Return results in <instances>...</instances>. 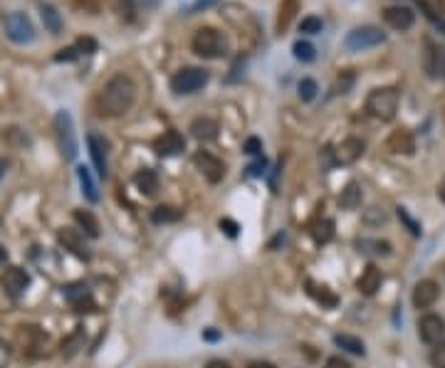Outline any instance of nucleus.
<instances>
[{"label": "nucleus", "instance_id": "obj_21", "mask_svg": "<svg viewBox=\"0 0 445 368\" xmlns=\"http://www.w3.org/2000/svg\"><path fill=\"white\" fill-rule=\"evenodd\" d=\"M299 13V0H282L277 8V23H275V27H277V32L282 35L284 30H287L289 25H292L294 15Z\"/></svg>", "mask_w": 445, "mask_h": 368}, {"label": "nucleus", "instance_id": "obj_9", "mask_svg": "<svg viewBox=\"0 0 445 368\" xmlns=\"http://www.w3.org/2000/svg\"><path fill=\"white\" fill-rule=\"evenodd\" d=\"M193 163H196L198 171L206 176L208 183H220L222 178H225V166H222L220 158H215L213 153L198 151L196 156H193Z\"/></svg>", "mask_w": 445, "mask_h": 368}, {"label": "nucleus", "instance_id": "obj_7", "mask_svg": "<svg viewBox=\"0 0 445 368\" xmlns=\"http://www.w3.org/2000/svg\"><path fill=\"white\" fill-rule=\"evenodd\" d=\"M55 132H57V141H60V151L67 161H75L77 158V137H75V127H72V116L67 111H57L55 116Z\"/></svg>", "mask_w": 445, "mask_h": 368}, {"label": "nucleus", "instance_id": "obj_37", "mask_svg": "<svg viewBox=\"0 0 445 368\" xmlns=\"http://www.w3.org/2000/svg\"><path fill=\"white\" fill-rule=\"evenodd\" d=\"M396 210H399V217H401V222H403V225H406V227H408V230H410V235H415V237H418V235H420V225H418V222L413 220V217L408 215V210H406V208H396Z\"/></svg>", "mask_w": 445, "mask_h": 368}, {"label": "nucleus", "instance_id": "obj_26", "mask_svg": "<svg viewBox=\"0 0 445 368\" xmlns=\"http://www.w3.org/2000/svg\"><path fill=\"white\" fill-rule=\"evenodd\" d=\"M309 232H312L314 242H319V245H324V242H329L334 237V222L329 220V217H322V220H314L312 227H309Z\"/></svg>", "mask_w": 445, "mask_h": 368}, {"label": "nucleus", "instance_id": "obj_4", "mask_svg": "<svg viewBox=\"0 0 445 368\" xmlns=\"http://www.w3.org/2000/svg\"><path fill=\"white\" fill-rule=\"evenodd\" d=\"M208 80H211V72L203 67H183L171 77V89L176 94H196L208 84Z\"/></svg>", "mask_w": 445, "mask_h": 368}, {"label": "nucleus", "instance_id": "obj_8", "mask_svg": "<svg viewBox=\"0 0 445 368\" xmlns=\"http://www.w3.org/2000/svg\"><path fill=\"white\" fill-rule=\"evenodd\" d=\"M445 334V319L438 317V314H423L418 319V336L420 341H425L428 346H435V343L443 341Z\"/></svg>", "mask_w": 445, "mask_h": 368}, {"label": "nucleus", "instance_id": "obj_33", "mask_svg": "<svg viewBox=\"0 0 445 368\" xmlns=\"http://www.w3.org/2000/svg\"><path fill=\"white\" fill-rule=\"evenodd\" d=\"M292 52H294V57H297L299 62H314V57H317V50H314L312 42H302V40L294 42Z\"/></svg>", "mask_w": 445, "mask_h": 368}, {"label": "nucleus", "instance_id": "obj_15", "mask_svg": "<svg viewBox=\"0 0 445 368\" xmlns=\"http://www.w3.org/2000/svg\"><path fill=\"white\" fill-rule=\"evenodd\" d=\"M386 146H389L391 153H403V156H413L415 153V139L410 132H406V129H399V132H391L389 141H386Z\"/></svg>", "mask_w": 445, "mask_h": 368}, {"label": "nucleus", "instance_id": "obj_52", "mask_svg": "<svg viewBox=\"0 0 445 368\" xmlns=\"http://www.w3.org/2000/svg\"><path fill=\"white\" fill-rule=\"evenodd\" d=\"M6 258H8L6 248H3V245H0V262H6Z\"/></svg>", "mask_w": 445, "mask_h": 368}, {"label": "nucleus", "instance_id": "obj_20", "mask_svg": "<svg viewBox=\"0 0 445 368\" xmlns=\"http://www.w3.org/2000/svg\"><path fill=\"white\" fill-rule=\"evenodd\" d=\"M423 70L428 77H438L440 72V50L435 47V42L430 37L423 40Z\"/></svg>", "mask_w": 445, "mask_h": 368}, {"label": "nucleus", "instance_id": "obj_6", "mask_svg": "<svg viewBox=\"0 0 445 368\" xmlns=\"http://www.w3.org/2000/svg\"><path fill=\"white\" fill-rule=\"evenodd\" d=\"M3 30L6 37L15 45H27V42L35 40V27H32L30 18L25 13H11V15L3 18Z\"/></svg>", "mask_w": 445, "mask_h": 368}, {"label": "nucleus", "instance_id": "obj_36", "mask_svg": "<svg viewBox=\"0 0 445 368\" xmlns=\"http://www.w3.org/2000/svg\"><path fill=\"white\" fill-rule=\"evenodd\" d=\"M114 8H117V13L127 23H132L134 18H137V6H134V0H114Z\"/></svg>", "mask_w": 445, "mask_h": 368}, {"label": "nucleus", "instance_id": "obj_50", "mask_svg": "<svg viewBox=\"0 0 445 368\" xmlns=\"http://www.w3.org/2000/svg\"><path fill=\"white\" fill-rule=\"evenodd\" d=\"M250 368H277L275 363H270V361H253L250 363Z\"/></svg>", "mask_w": 445, "mask_h": 368}, {"label": "nucleus", "instance_id": "obj_51", "mask_svg": "<svg viewBox=\"0 0 445 368\" xmlns=\"http://www.w3.org/2000/svg\"><path fill=\"white\" fill-rule=\"evenodd\" d=\"M438 198L445 203V178H443V181H440V186H438Z\"/></svg>", "mask_w": 445, "mask_h": 368}, {"label": "nucleus", "instance_id": "obj_16", "mask_svg": "<svg viewBox=\"0 0 445 368\" xmlns=\"http://www.w3.org/2000/svg\"><path fill=\"white\" fill-rule=\"evenodd\" d=\"M381 282H384V274L376 265H369V267L361 272V277L356 279V289L366 297H374L376 292L381 289Z\"/></svg>", "mask_w": 445, "mask_h": 368}, {"label": "nucleus", "instance_id": "obj_54", "mask_svg": "<svg viewBox=\"0 0 445 368\" xmlns=\"http://www.w3.org/2000/svg\"><path fill=\"white\" fill-rule=\"evenodd\" d=\"M6 176V161H3V158H0V178Z\"/></svg>", "mask_w": 445, "mask_h": 368}, {"label": "nucleus", "instance_id": "obj_34", "mask_svg": "<svg viewBox=\"0 0 445 368\" xmlns=\"http://www.w3.org/2000/svg\"><path fill=\"white\" fill-rule=\"evenodd\" d=\"M324 27L322 18L317 15H309V18H302V23H299V32H304V35H319Z\"/></svg>", "mask_w": 445, "mask_h": 368}, {"label": "nucleus", "instance_id": "obj_41", "mask_svg": "<svg viewBox=\"0 0 445 368\" xmlns=\"http://www.w3.org/2000/svg\"><path fill=\"white\" fill-rule=\"evenodd\" d=\"M243 151H245V153H250V156H258V153L263 151V141H260L258 137H250L248 141H245Z\"/></svg>", "mask_w": 445, "mask_h": 368}, {"label": "nucleus", "instance_id": "obj_47", "mask_svg": "<svg viewBox=\"0 0 445 368\" xmlns=\"http://www.w3.org/2000/svg\"><path fill=\"white\" fill-rule=\"evenodd\" d=\"M351 84H354V75H344V80L337 82V91H339V94H346Z\"/></svg>", "mask_w": 445, "mask_h": 368}, {"label": "nucleus", "instance_id": "obj_30", "mask_svg": "<svg viewBox=\"0 0 445 368\" xmlns=\"http://www.w3.org/2000/svg\"><path fill=\"white\" fill-rule=\"evenodd\" d=\"M75 220L80 222L82 230H84L89 237H96V235H99V222H96V217L92 215L89 210H75Z\"/></svg>", "mask_w": 445, "mask_h": 368}, {"label": "nucleus", "instance_id": "obj_1", "mask_svg": "<svg viewBox=\"0 0 445 368\" xmlns=\"http://www.w3.org/2000/svg\"><path fill=\"white\" fill-rule=\"evenodd\" d=\"M134 99H137V84L127 75H117L101 87L96 96V111L109 119L124 116L134 106Z\"/></svg>", "mask_w": 445, "mask_h": 368}, {"label": "nucleus", "instance_id": "obj_40", "mask_svg": "<svg viewBox=\"0 0 445 368\" xmlns=\"http://www.w3.org/2000/svg\"><path fill=\"white\" fill-rule=\"evenodd\" d=\"M80 11H84V13H89V15H96L99 13V8H101V3L99 0H72Z\"/></svg>", "mask_w": 445, "mask_h": 368}, {"label": "nucleus", "instance_id": "obj_10", "mask_svg": "<svg viewBox=\"0 0 445 368\" xmlns=\"http://www.w3.org/2000/svg\"><path fill=\"white\" fill-rule=\"evenodd\" d=\"M27 284H30V277H27L25 269L20 267H8L6 272H3V289H6L8 294H11L13 299L23 297L27 289Z\"/></svg>", "mask_w": 445, "mask_h": 368}, {"label": "nucleus", "instance_id": "obj_42", "mask_svg": "<svg viewBox=\"0 0 445 368\" xmlns=\"http://www.w3.org/2000/svg\"><path fill=\"white\" fill-rule=\"evenodd\" d=\"M80 57V52L75 50V45L72 47H65V50H60L55 55V62H72V60H77Z\"/></svg>", "mask_w": 445, "mask_h": 368}, {"label": "nucleus", "instance_id": "obj_39", "mask_svg": "<svg viewBox=\"0 0 445 368\" xmlns=\"http://www.w3.org/2000/svg\"><path fill=\"white\" fill-rule=\"evenodd\" d=\"M430 363H433V368H445V341H440V343H435V346H433Z\"/></svg>", "mask_w": 445, "mask_h": 368}, {"label": "nucleus", "instance_id": "obj_25", "mask_svg": "<svg viewBox=\"0 0 445 368\" xmlns=\"http://www.w3.org/2000/svg\"><path fill=\"white\" fill-rule=\"evenodd\" d=\"M418 3V8L423 11V15L428 18V20L433 23H443L445 20V3L443 0H415Z\"/></svg>", "mask_w": 445, "mask_h": 368}, {"label": "nucleus", "instance_id": "obj_23", "mask_svg": "<svg viewBox=\"0 0 445 368\" xmlns=\"http://www.w3.org/2000/svg\"><path fill=\"white\" fill-rule=\"evenodd\" d=\"M191 134H193V139H198V141H213V139L218 137V124L213 119L201 116V119H196L191 124Z\"/></svg>", "mask_w": 445, "mask_h": 368}, {"label": "nucleus", "instance_id": "obj_35", "mask_svg": "<svg viewBox=\"0 0 445 368\" xmlns=\"http://www.w3.org/2000/svg\"><path fill=\"white\" fill-rule=\"evenodd\" d=\"M297 91H299V99H302V101H312L314 96H317L319 87H317V82H314V80H309V77H304V80L297 84Z\"/></svg>", "mask_w": 445, "mask_h": 368}, {"label": "nucleus", "instance_id": "obj_43", "mask_svg": "<svg viewBox=\"0 0 445 368\" xmlns=\"http://www.w3.org/2000/svg\"><path fill=\"white\" fill-rule=\"evenodd\" d=\"M220 230L225 232V235L235 237V235H238V230H240V227H238V222H235V220H230V217H222V220H220Z\"/></svg>", "mask_w": 445, "mask_h": 368}, {"label": "nucleus", "instance_id": "obj_19", "mask_svg": "<svg viewBox=\"0 0 445 368\" xmlns=\"http://www.w3.org/2000/svg\"><path fill=\"white\" fill-rule=\"evenodd\" d=\"M307 294L314 299L317 304H322L324 309H334L337 304H339V297L332 292L329 287H324V284H317L312 282V279H307Z\"/></svg>", "mask_w": 445, "mask_h": 368}, {"label": "nucleus", "instance_id": "obj_22", "mask_svg": "<svg viewBox=\"0 0 445 368\" xmlns=\"http://www.w3.org/2000/svg\"><path fill=\"white\" fill-rule=\"evenodd\" d=\"M40 18H42V25L50 35H60L62 32V15L52 3H40Z\"/></svg>", "mask_w": 445, "mask_h": 368}, {"label": "nucleus", "instance_id": "obj_14", "mask_svg": "<svg viewBox=\"0 0 445 368\" xmlns=\"http://www.w3.org/2000/svg\"><path fill=\"white\" fill-rule=\"evenodd\" d=\"M183 148H186V139L181 137L178 132H166L163 137H158L156 141H153V151L158 153V156H176V153H181Z\"/></svg>", "mask_w": 445, "mask_h": 368}, {"label": "nucleus", "instance_id": "obj_17", "mask_svg": "<svg viewBox=\"0 0 445 368\" xmlns=\"http://www.w3.org/2000/svg\"><path fill=\"white\" fill-rule=\"evenodd\" d=\"M60 242L65 245L67 250H72V253H75L77 258L89 260V248L84 245V235H80L77 230H70V227L60 230Z\"/></svg>", "mask_w": 445, "mask_h": 368}, {"label": "nucleus", "instance_id": "obj_31", "mask_svg": "<svg viewBox=\"0 0 445 368\" xmlns=\"http://www.w3.org/2000/svg\"><path fill=\"white\" fill-rule=\"evenodd\" d=\"M359 245L361 253H374V255H391V245L386 240H359L356 242Z\"/></svg>", "mask_w": 445, "mask_h": 368}, {"label": "nucleus", "instance_id": "obj_13", "mask_svg": "<svg viewBox=\"0 0 445 368\" xmlns=\"http://www.w3.org/2000/svg\"><path fill=\"white\" fill-rule=\"evenodd\" d=\"M361 156H364V141H361V139H344V141L337 146V151H334V161L341 163V166L356 163Z\"/></svg>", "mask_w": 445, "mask_h": 368}, {"label": "nucleus", "instance_id": "obj_18", "mask_svg": "<svg viewBox=\"0 0 445 368\" xmlns=\"http://www.w3.org/2000/svg\"><path fill=\"white\" fill-rule=\"evenodd\" d=\"M87 144H89V156L92 161H94V168L99 176H106V141L104 139H99L96 134H89L87 137Z\"/></svg>", "mask_w": 445, "mask_h": 368}, {"label": "nucleus", "instance_id": "obj_53", "mask_svg": "<svg viewBox=\"0 0 445 368\" xmlns=\"http://www.w3.org/2000/svg\"><path fill=\"white\" fill-rule=\"evenodd\" d=\"M206 338H208V341H215L218 334H215V331H208V334H206Z\"/></svg>", "mask_w": 445, "mask_h": 368}, {"label": "nucleus", "instance_id": "obj_24", "mask_svg": "<svg viewBox=\"0 0 445 368\" xmlns=\"http://www.w3.org/2000/svg\"><path fill=\"white\" fill-rule=\"evenodd\" d=\"M134 183H137V188L144 193V196H156L158 176H156V171H151V168H146V171H139L137 176H134Z\"/></svg>", "mask_w": 445, "mask_h": 368}, {"label": "nucleus", "instance_id": "obj_29", "mask_svg": "<svg viewBox=\"0 0 445 368\" xmlns=\"http://www.w3.org/2000/svg\"><path fill=\"white\" fill-rule=\"evenodd\" d=\"M339 203L344 210H356V208L361 205V188L356 186V183H349V186L341 191Z\"/></svg>", "mask_w": 445, "mask_h": 368}, {"label": "nucleus", "instance_id": "obj_45", "mask_svg": "<svg viewBox=\"0 0 445 368\" xmlns=\"http://www.w3.org/2000/svg\"><path fill=\"white\" fill-rule=\"evenodd\" d=\"M324 368H351V363L341 356H332L327 363H324Z\"/></svg>", "mask_w": 445, "mask_h": 368}, {"label": "nucleus", "instance_id": "obj_55", "mask_svg": "<svg viewBox=\"0 0 445 368\" xmlns=\"http://www.w3.org/2000/svg\"><path fill=\"white\" fill-rule=\"evenodd\" d=\"M443 75H445V52H443Z\"/></svg>", "mask_w": 445, "mask_h": 368}, {"label": "nucleus", "instance_id": "obj_44", "mask_svg": "<svg viewBox=\"0 0 445 368\" xmlns=\"http://www.w3.org/2000/svg\"><path fill=\"white\" fill-rule=\"evenodd\" d=\"M220 0H196L191 6V11H188V15H193V13H201V11H208V8H213V6H218Z\"/></svg>", "mask_w": 445, "mask_h": 368}, {"label": "nucleus", "instance_id": "obj_3", "mask_svg": "<svg viewBox=\"0 0 445 368\" xmlns=\"http://www.w3.org/2000/svg\"><path fill=\"white\" fill-rule=\"evenodd\" d=\"M401 104V94L396 87H381V89H374L369 96H366V111H369L374 119L381 121H391L399 111Z\"/></svg>", "mask_w": 445, "mask_h": 368}, {"label": "nucleus", "instance_id": "obj_32", "mask_svg": "<svg viewBox=\"0 0 445 368\" xmlns=\"http://www.w3.org/2000/svg\"><path fill=\"white\" fill-rule=\"evenodd\" d=\"M178 217H181V210H176V208L171 205H158L156 210L151 212V220L156 222V225H161V222H176Z\"/></svg>", "mask_w": 445, "mask_h": 368}, {"label": "nucleus", "instance_id": "obj_28", "mask_svg": "<svg viewBox=\"0 0 445 368\" xmlns=\"http://www.w3.org/2000/svg\"><path fill=\"white\" fill-rule=\"evenodd\" d=\"M77 178H80L82 193L87 196V201H89V203H96V201H99V193H96V183L92 181L89 168H84V166L77 168Z\"/></svg>", "mask_w": 445, "mask_h": 368}, {"label": "nucleus", "instance_id": "obj_38", "mask_svg": "<svg viewBox=\"0 0 445 368\" xmlns=\"http://www.w3.org/2000/svg\"><path fill=\"white\" fill-rule=\"evenodd\" d=\"M75 50L80 52V55H92V52H96V40L94 37H80V40L75 42Z\"/></svg>", "mask_w": 445, "mask_h": 368}, {"label": "nucleus", "instance_id": "obj_46", "mask_svg": "<svg viewBox=\"0 0 445 368\" xmlns=\"http://www.w3.org/2000/svg\"><path fill=\"white\" fill-rule=\"evenodd\" d=\"M384 220H386V215L379 210V208H371L369 215H366V222H371V225H379V222H384Z\"/></svg>", "mask_w": 445, "mask_h": 368}, {"label": "nucleus", "instance_id": "obj_27", "mask_svg": "<svg viewBox=\"0 0 445 368\" xmlns=\"http://www.w3.org/2000/svg\"><path fill=\"white\" fill-rule=\"evenodd\" d=\"M334 343H337L339 348H344V351L356 353V356H364L366 353L364 341L356 338V336H351V334H337V336H334Z\"/></svg>", "mask_w": 445, "mask_h": 368}, {"label": "nucleus", "instance_id": "obj_11", "mask_svg": "<svg viewBox=\"0 0 445 368\" xmlns=\"http://www.w3.org/2000/svg\"><path fill=\"white\" fill-rule=\"evenodd\" d=\"M384 20L389 27H394V30H410L415 23V13L410 11V8H403V6H391L384 11Z\"/></svg>", "mask_w": 445, "mask_h": 368}, {"label": "nucleus", "instance_id": "obj_12", "mask_svg": "<svg viewBox=\"0 0 445 368\" xmlns=\"http://www.w3.org/2000/svg\"><path fill=\"white\" fill-rule=\"evenodd\" d=\"M438 294H440V289L433 279H420V282L413 287V307L430 309L435 302H438Z\"/></svg>", "mask_w": 445, "mask_h": 368}, {"label": "nucleus", "instance_id": "obj_49", "mask_svg": "<svg viewBox=\"0 0 445 368\" xmlns=\"http://www.w3.org/2000/svg\"><path fill=\"white\" fill-rule=\"evenodd\" d=\"M206 368H233L228 361H220V358H213V361H208Z\"/></svg>", "mask_w": 445, "mask_h": 368}, {"label": "nucleus", "instance_id": "obj_2", "mask_svg": "<svg viewBox=\"0 0 445 368\" xmlns=\"http://www.w3.org/2000/svg\"><path fill=\"white\" fill-rule=\"evenodd\" d=\"M191 47L198 57L203 60H218V57L228 55V40L220 30L215 27H201V30L193 35Z\"/></svg>", "mask_w": 445, "mask_h": 368}, {"label": "nucleus", "instance_id": "obj_5", "mask_svg": "<svg viewBox=\"0 0 445 368\" xmlns=\"http://www.w3.org/2000/svg\"><path fill=\"white\" fill-rule=\"evenodd\" d=\"M384 42H386V32L374 25L354 27V30L344 37V47L349 52H364V50H371V47L384 45Z\"/></svg>", "mask_w": 445, "mask_h": 368}, {"label": "nucleus", "instance_id": "obj_48", "mask_svg": "<svg viewBox=\"0 0 445 368\" xmlns=\"http://www.w3.org/2000/svg\"><path fill=\"white\" fill-rule=\"evenodd\" d=\"M265 166H268V161H265V158H260L258 163H253V166L248 168V171H250V176H263Z\"/></svg>", "mask_w": 445, "mask_h": 368}]
</instances>
